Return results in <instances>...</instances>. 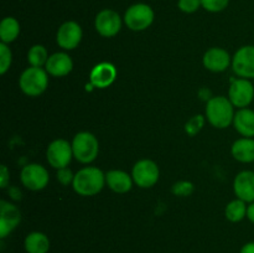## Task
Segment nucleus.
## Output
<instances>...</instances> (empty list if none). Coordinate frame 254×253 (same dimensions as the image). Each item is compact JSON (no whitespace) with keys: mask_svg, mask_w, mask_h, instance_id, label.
<instances>
[{"mask_svg":"<svg viewBox=\"0 0 254 253\" xmlns=\"http://www.w3.org/2000/svg\"><path fill=\"white\" fill-rule=\"evenodd\" d=\"M9 170H7L6 165H1V168H0V185H1V188H6L7 186V183H9Z\"/></svg>","mask_w":254,"mask_h":253,"instance_id":"nucleus-31","label":"nucleus"},{"mask_svg":"<svg viewBox=\"0 0 254 253\" xmlns=\"http://www.w3.org/2000/svg\"><path fill=\"white\" fill-rule=\"evenodd\" d=\"M83 31L78 22L69 20L64 21L59 27L56 34V42L61 49L64 50H74L82 41Z\"/></svg>","mask_w":254,"mask_h":253,"instance_id":"nucleus-12","label":"nucleus"},{"mask_svg":"<svg viewBox=\"0 0 254 253\" xmlns=\"http://www.w3.org/2000/svg\"><path fill=\"white\" fill-rule=\"evenodd\" d=\"M46 158L50 165L56 170L67 168L73 158L72 144L66 139H55L47 146Z\"/></svg>","mask_w":254,"mask_h":253,"instance_id":"nucleus-7","label":"nucleus"},{"mask_svg":"<svg viewBox=\"0 0 254 253\" xmlns=\"http://www.w3.org/2000/svg\"><path fill=\"white\" fill-rule=\"evenodd\" d=\"M160 170L158 164L151 159H141L134 164L131 169V178L135 185L141 189L153 188L159 181Z\"/></svg>","mask_w":254,"mask_h":253,"instance_id":"nucleus-6","label":"nucleus"},{"mask_svg":"<svg viewBox=\"0 0 254 253\" xmlns=\"http://www.w3.org/2000/svg\"><path fill=\"white\" fill-rule=\"evenodd\" d=\"M123 20L121 15L112 9H103L96 15L94 27L96 31L103 37H114L122 29Z\"/></svg>","mask_w":254,"mask_h":253,"instance_id":"nucleus-11","label":"nucleus"},{"mask_svg":"<svg viewBox=\"0 0 254 253\" xmlns=\"http://www.w3.org/2000/svg\"><path fill=\"white\" fill-rule=\"evenodd\" d=\"M231 154L240 163H254V138L242 136L237 139L231 146Z\"/></svg>","mask_w":254,"mask_h":253,"instance_id":"nucleus-20","label":"nucleus"},{"mask_svg":"<svg viewBox=\"0 0 254 253\" xmlns=\"http://www.w3.org/2000/svg\"><path fill=\"white\" fill-rule=\"evenodd\" d=\"M206 122V117L197 114V116H193L192 118H190L188 121V123L185 124V131L190 136H195L196 134L200 133L201 129L203 128Z\"/></svg>","mask_w":254,"mask_h":253,"instance_id":"nucleus-25","label":"nucleus"},{"mask_svg":"<svg viewBox=\"0 0 254 253\" xmlns=\"http://www.w3.org/2000/svg\"><path fill=\"white\" fill-rule=\"evenodd\" d=\"M240 253H254V241L245 243V245L241 247Z\"/></svg>","mask_w":254,"mask_h":253,"instance_id":"nucleus-32","label":"nucleus"},{"mask_svg":"<svg viewBox=\"0 0 254 253\" xmlns=\"http://www.w3.org/2000/svg\"><path fill=\"white\" fill-rule=\"evenodd\" d=\"M233 191L237 198L251 203L254 201V171L243 170L233 180Z\"/></svg>","mask_w":254,"mask_h":253,"instance_id":"nucleus-16","label":"nucleus"},{"mask_svg":"<svg viewBox=\"0 0 254 253\" xmlns=\"http://www.w3.org/2000/svg\"><path fill=\"white\" fill-rule=\"evenodd\" d=\"M73 158L81 164H91L98 156L99 141L94 134L89 131H79L72 139Z\"/></svg>","mask_w":254,"mask_h":253,"instance_id":"nucleus-4","label":"nucleus"},{"mask_svg":"<svg viewBox=\"0 0 254 253\" xmlns=\"http://www.w3.org/2000/svg\"><path fill=\"white\" fill-rule=\"evenodd\" d=\"M12 62V54L6 44H0V73L5 74L9 71Z\"/></svg>","mask_w":254,"mask_h":253,"instance_id":"nucleus-26","label":"nucleus"},{"mask_svg":"<svg viewBox=\"0 0 254 253\" xmlns=\"http://www.w3.org/2000/svg\"><path fill=\"white\" fill-rule=\"evenodd\" d=\"M178 7L185 14H193L201 6V0H179Z\"/></svg>","mask_w":254,"mask_h":253,"instance_id":"nucleus-29","label":"nucleus"},{"mask_svg":"<svg viewBox=\"0 0 254 253\" xmlns=\"http://www.w3.org/2000/svg\"><path fill=\"white\" fill-rule=\"evenodd\" d=\"M193 184L191 181H186V180H181L178 181L173 185V193L175 196H180V197H186V196H190L191 193L193 192Z\"/></svg>","mask_w":254,"mask_h":253,"instance_id":"nucleus-27","label":"nucleus"},{"mask_svg":"<svg viewBox=\"0 0 254 253\" xmlns=\"http://www.w3.org/2000/svg\"><path fill=\"white\" fill-rule=\"evenodd\" d=\"M49 57L46 47L42 45H34L27 52V61L32 67H45Z\"/></svg>","mask_w":254,"mask_h":253,"instance_id":"nucleus-24","label":"nucleus"},{"mask_svg":"<svg viewBox=\"0 0 254 253\" xmlns=\"http://www.w3.org/2000/svg\"><path fill=\"white\" fill-rule=\"evenodd\" d=\"M133 178L123 170H109L106 173V185L116 193H126L133 188Z\"/></svg>","mask_w":254,"mask_h":253,"instance_id":"nucleus-18","label":"nucleus"},{"mask_svg":"<svg viewBox=\"0 0 254 253\" xmlns=\"http://www.w3.org/2000/svg\"><path fill=\"white\" fill-rule=\"evenodd\" d=\"M56 176H57V181L64 186H68L69 184L72 185V183H73L74 174L72 173L71 169H68V166H67V168L59 169V170H57Z\"/></svg>","mask_w":254,"mask_h":253,"instance_id":"nucleus-30","label":"nucleus"},{"mask_svg":"<svg viewBox=\"0 0 254 253\" xmlns=\"http://www.w3.org/2000/svg\"><path fill=\"white\" fill-rule=\"evenodd\" d=\"M247 218L251 221V222L254 223V201H253V202L248 203V207H247Z\"/></svg>","mask_w":254,"mask_h":253,"instance_id":"nucleus-33","label":"nucleus"},{"mask_svg":"<svg viewBox=\"0 0 254 253\" xmlns=\"http://www.w3.org/2000/svg\"><path fill=\"white\" fill-rule=\"evenodd\" d=\"M106 185V174L96 166H86L74 174L72 188L79 196H94Z\"/></svg>","mask_w":254,"mask_h":253,"instance_id":"nucleus-1","label":"nucleus"},{"mask_svg":"<svg viewBox=\"0 0 254 253\" xmlns=\"http://www.w3.org/2000/svg\"><path fill=\"white\" fill-rule=\"evenodd\" d=\"M228 99L236 108H248L254 99V86L251 79L233 78L228 88Z\"/></svg>","mask_w":254,"mask_h":253,"instance_id":"nucleus-8","label":"nucleus"},{"mask_svg":"<svg viewBox=\"0 0 254 253\" xmlns=\"http://www.w3.org/2000/svg\"><path fill=\"white\" fill-rule=\"evenodd\" d=\"M230 4V0H201V6L208 12H221Z\"/></svg>","mask_w":254,"mask_h":253,"instance_id":"nucleus-28","label":"nucleus"},{"mask_svg":"<svg viewBox=\"0 0 254 253\" xmlns=\"http://www.w3.org/2000/svg\"><path fill=\"white\" fill-rule=\"evenodd\" d=\"M20 35V22L12 16H6L0 22V39L2 44H11Z\"/></svg>","mask_w":254,"mask_h":253,"instance_id":"nucleus-22","label":"nucleus"},{"mask_svg":"<svg viewBox=\"0 0 254 253\" xmlns=\"http://www.w3.org/2000/svg\"><path fill=\"white\" fill-rule=\"evenodd\" d=\"M202 63L208 71L220 73L226 71L232 64V57L227 50L222 47H211L203 55Z\"/></svg>","mask_w":254,"mask_h":253,"instance_id":"nucleus-14","label":"nucleus"},{"mask_svg":"<svg viewBox=\"0 0 254 253\" xmlns=\"http://www.w3.org/2000/svg\"><path fill=\"white\" fill-rule=\"evenodd\" d=\"M235 106L225 96H215L206 103L205 117L208 123L217 129H225L233 124Z\"/></svg>","mask_w":254,"mask_h":253,"instance_id":"nucleus-2","label":"nucleus"},{"mask_svg":"<svg viewBox=\"0 0 254 253\" xmlns=\"http://www.w3.org/2000/svg\"><path fill=\"white\" fill-rule=\"evenodd\" d=\"M247 202L241 198H235L227 203L225 208V216L230 222L238 223L247 217Z\"/></svg>","mask_w":254,"mask_h":253,"instance_id":"nucleus-23","label":"nucleus"},{"mask_svg":"<svg viewBox=\"0 0 254 253\" xmlns=\"http://www.w3.org/2000/svg\"><path fill=\"white\" fill-rule=\"evenodd\" d=\"M236 130L246 138H254V111L251 108H241L233 118Z\"/></svg>","mask_w":254,"mask_h":253,"instance_id":"nucleus-19","label":"nucleus"},{"mask_svg":"<svg viewBox=\"0 0 254 253\" xmlns=\"http://www.w3.org/2000/svg\"><path fill=\"white\" fill-rule=\"evenodd\" d=\"M231 66L241 78L254 79V45L240 47L233 55Z\"/></svg>","mask_w":254,"mask_h":253,"instance_id":"nucleus-10","label":"nucleus"},{"mask_svg":"<svg viewBox=\"0 0 254 253\" xmlns=\"http://www.w3.org/2000/svg\"><path fill=\"white\" fill-rule=\"evenodd\" d=\"M19 86L22 93L26 96H41L49 86V73L42 67H27L20 76Z\"/></svg>","mask_w":254,"mask_h":253,"instance_id":"nucleus-3","label":"nucleus"},{"mask_svg":"<svg viewBox=\"0 0 254 253\" xmlns=\"http://www.w3.org/2000/svg\"><path fill=\"white\" fill-rule=\"evenodd\" d=\"M73 68V61L66 52H55L47 60L45 66L47 73L52 77H64Z\"/></svg>","mask_w":254,"mask_h":253,"instance_id":"nucleus-17","label":"nucleus"},{"mask_svg":"<svg viewBox=\"0 0 254 253\" xmlns=\"http://www.w3.org/2000/svg\"><path fill=\"white\" fill-rule=\"evenodd\" d=\"M21 221L19 207L9 201H0V238H5L17 227Z\"/></svg>","mask_w":254,"mask_h":253,"instance_id":"nucleus-13","label":"nucleus"},{"mask_svg":"<svg viewBox=\"0 0 254 253\" xmlns=\"http://www.w3.org/2000/svg\"><path fill=\"white\" fill-rule=\"evenodd\" d=\"M155 12L150 5L145 2H136L126 10L123 16L124 24L131 31H144L153 25Z\"/></svg>","mask_w":254,"mask_h":253,"instance_id":"nucleus-5","label":"nucleus"},{"mask_svg":"<svg viewBox=\"0 0 254 253\" xmlns=\"http://www.w3.org/2000/svg\"><path fill=\"white\" fill-rule=\"evenodd\" d=\"M117 78V68L111 62H101L92 68L89 73L91 84L96 88L104 89L114 83Z\"/></svg>","mask_w":254,"mask_h":253,"instance_id":"nucleus-15","label":"nucleus"},{"mask_svg":"<svg viewBox=\"0 0 254 253\" xmlns=\"http://www.w3.org/2000/svg\"><path fill=\"white\" fill-rule=\"evenodd\" d=\"M50 247V238L40 231L30 232L24 240V248L26 253H49Z\"/></svg>","mask_w":254,"mask_h":253,"instance_id":"nucleus-21","label":"nucleus"},{"mask_svg":"<svg viewBox=\"0 0 254 253\" xmlns=\"http://www.w3.org/2000/svg\"><path fill=\"white\" fill-rule=\"evenodd\" d=\"M20 180H21L22 185L29 189V190L40 191L44 190L49 185L50 175L45 166L32 163L27 164L21 169Z\"/></svg>","mask_w":254,"mask_h":253,"instance_id":"nucleus-9","label":"nucleus"}]
</instances>
